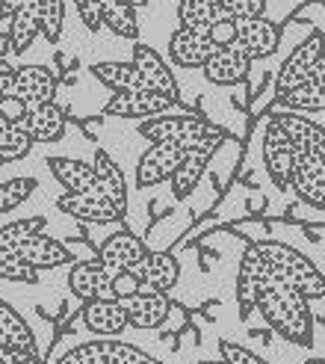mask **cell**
<instances>
[{
    "instance_id": "22",
    "label": "cell",
    "mask_w": 325,
    "mask_h": 364,
    "mask_svg": "<svg viewBox=\"0 0 325 364\" xmlns=\"http://www.w3.org/2000/svg\"><path fill=\"white\" fill-rule=\"evenodd\" d=\"M92 172H95V184H98L101 196L110 198L116 210L124 216V210H128V181H124L121 166L104 149H98L92 157Z\"/></svg>"
},
{
    "instance_id": "10",
    "label": "cell",
    "mask_w": 325,
    "mask_h": 364,
    "mask_svg": "<svg viewBox=\"0 0 325 364\" xmlns=\"http://www.w3.org/2000/svg\"><path fill=\"white\" fill-rule=\"evenodd\" d=\"M225 136L228 134H219V136H213V139H207L202 145H195V149H187L180 166L172 175V196L177 198V202H184V198L198 187V181L204 178V169L210 166V160H213L216 149L225 142Z\"/></svg>"
},
{
    "instance_id": "43",
    "label": "cell",
    "mask_w": 325,
    "mask_h": 364,
    "mask_svg": "<svg viewBox=\"0 0 325 364\" xmlns=\"http://www.w3.org/2000/svg\"><path fill=\"white\" fill-rule=\"evenodd\" d=\"M142 290V282H139V276L133 269H116L113 272V294H116V299H131L133 294H139Z\"/></svg>"
},
{
    "instance_id": "27",
    "label": "cell",
    "mask_w": 325,
    "mask_h": 364,
    "mask_svg": "<svg viewBox=\"0 0 325 364\" xmlns=\"http://www.w3.org/2000/svg\"><path fill=\"white\" fill-rule=\"evenodd\" d=\"M275 110H293V113H325V80H308L293 89L278 92Z\"/></svg>"
},
{
    "instance_id": "26",
    "label": "cell",
    "mask_w": 325,
    "mask_h": 364,
    "mask_svg": "<svg viewBox=\"0 0 325 364\" xmlns=\"http://www.w3.org/2000/svg\"><path fill=\"white\" fill-rule=\"evenodd\" d=\"M48 169L65 187V193H101L95 184L92 163H83L75 157H48Z\"/></svg>"
},
{
    "instance_id": "32",
    "label": "cell",
    "mask_w": 325,
    "mask_h": 364,
    "mask_svg": "<svg viewBox=\"0 0 325 364\" xmlns=\"http://www.w3.org/2000/svg\"><path fill=\"white\" fill-rule=\"evenodd\" d=\"M104 27L110 30L119 39H139V18H136V6L119 4V0H104Z\"/></svg>"
},
{
    "instance_id": "25",
    "label": "cell",
    "mask_w": 325,
    "mask_h": 364,
    "mask_svg": "<svg viewBox=\"0 0 325 364\" xmlns=\"http://www.w3.org/2000/svg\"><path fill=\"white\" fill-rule=\"evenodd\" d=\"M272 119H278L284 124V131L290 134L293 145H302L314 154H319L325 160V127L311 122L308 113H293V110H272Z\"/></svg>"
},
{
    "instance_id": "31",
    "label": "cell",
    "mask_w": 325,
    "mask_h": 364,
    "mask_svg": "<svg viewBox=\"0 0 325 364\" xmlns=\"http://www.w3.org/2000/svg\"><path fill=\"white\" fill-rule=\"evenodd\" d=\"M0 332H4V338H6V343L12 350H21L30 358H35V341H33V332H30L27 320L4 299H0Z\"/></svg>"
},
{
    "instance_id": "5",
    "label": "cell",
    "mask_w": 325,
    "mask_h": 364,
    "mask_svg": "<svg viewBox=\"0 0 325 364\" xmlns=\"http://www.w3.org/2000/svg\"><path fill=\"white\" fill-rule=\"evenodd\" d=\"M275 276V267L269 264L266 255L255 246L248 243L243 261H240V269H237V305H240V317H248L255 311L258 305V296L260 290L266 287V282Z\"/></svg>"
},
{
    "instance_id": "49",
    "label": "cell",
    "mask_w": 325,
    "mask_h": 364,
    "mask_svg": "<svg viewBox=\"0 0 325 364\" xmlns=\"http://www.w3.org/2000/svg\"><path fill=\"white\" fill-rule=\"evenodd\" d=\"M119 4H128V6H136L139 9V6H145L148 0H119Z\"/></svg>"
},
{
    "instance_id": "20",
    "label": "cell",
    "mask_w": 325,
    "mask_h": 364,
    "mask_svg": "<svg viewBox=\"0 0 325 364\" xmlns=\"http://www.w3.org/2000/svg\"><path fill=\"white\" fill-rule=\"evenodd\" d=\"M12 92L21 98L27 107L53 101V95H57V75H53L50 68H45V65H21L15 71Z\"/></svg>"
},
{
    "instance_id": "28",
    "label": "cell",
    "mask_w": 325,
    "mask_h": 364,
    "mask_svg": "<svg viewBox=\"0 0 325 364\" xmlns=\"http://www.w3.org/2000/svg\"><path fill=\"white\" fill-rule=\"evenodd\" d=\"M89 350H92L98 364H160L154 355H148L145 350L133 347V343H124L116 338H98L89 341Z\"/></svg>"
},
{
    "instance_id": "19",
    "label": "cell",
    "mask_w": 325,
    "mask_h": 364,
    "mask_svg": "<svg viewBox=\"0 0 325 364\" xmlns=\"http://www.w3.org/2000/svg\"><path fill=\"white\" fill-rule=\"evenodd\" d=\"M80 317L86 329L101 338H116L128 329V311L121 299H89Z\"/></svg>"
},
{
    "instance_id": "33",
    "label": "cell",
    "mask_w": 325,
    "mask_h": 364,
    "mask_svg": "<svg viewBox=\"0 0 325 364\" xmlns=\"http://www.w3.org/2000/svg\"><path fill=\"white\" fill-rule=\"evenodd\" d=\"M177 18L184 27L207 30L216 18H222V6H219V0H180Z\"/></svg>"
},
{
    "instance_id": "39",
    "label": "cell",
    "mask_w": 325,
    "mask_h": 364,
    "mask_svg": "<svg viewBox=\"0 0 325 364\" xmlns=\"http://www.w3.org/2000/svg\"><path fill=\"white\" fill-rule=\"evenodd\" d=\"M222 15L233 21H246V18H260L266 9V0H219Z\"/></svg>"
},
{
    "instance_id": "36",
    "label": "cell",
    "mask_w": 325,
    "mask_h": 364,
    "mask_svg": "<svg viewBox=\"0 0 325 364\" xmlns=\"http://www.w3.org/2000/svg\"><path fill=\"white\" fill-rule=\"evenodd\" d=\"M35 12H39L45 39L60 42L62 24H65V0H35Z\"/></svg>"
},
{
    "instance_id": "8",
    "label": "cell",
    "mask_w": 325,
    "mask_h": 364,
    "mask_svg": "<svg viewBox=\"0 0 325 364\" xmlns=\"http://www.w3.org/2000/svg\"><path fill=\"white\" fill-rule=\"evenodd\" d=\"M113 272L101 258L98 261H71L68 267V290L77 299H116L113 294Z\"/></svg>"
},
{
    "instance_id": "18",
    "label": "cell",
    "mask_w": 325,
    "mask_h": 364,
    "mask_svg": "<svg viewBox=\"0 0 325 364\" xmlns=\"http://www.w3.org/2000/svg\"><path fill=\"white\" fill-rule=\"evenodd\" d=\"M124 311H128V326L148 332V329H160L169 320L172 302L166 294H157V290H139L131 299H124Z\"/></svg>"
},
{
    "instance_id": "52",
    "label": "cell",
    "mask_w": 325,
    "mask_h": 364,
    "mask_svg": "<svg viewBox=\"0 0 325 364\" xmlns=\"http://www.w3.org/2000/svg\"><path fill=\"white\" fill-rule=\"evenodd\" d=\"M0 347H9V343H6V338H4V332H0Z\"/></svg>"
},
{
    "instance_id": "34",
    "label": "cell",
    "mask_w": 325,
    "mask_h": 364,
    "mask_svg": "<svg viewBox=\"0 0 325 364\" xmlns=\"http://www.w3.org/2000/svg\"><path fill=\"white\" fill-rule=\"evenodd\" d=\"M33 136L27 134L24 124H0V160L12 163V160H21L33 151Z\"/></svg>"
},
{
    "instance_id": "7",
    "label": "cell",
    "mask_w": 325,
    "mask_h": 364,
    "mask_svg": "<svg viewBox=\"0 0 325 364\" xmlns=\"http://www.w3.org/2000/svg\"><path fill=\"white\" fill-rule=\"evenodd\" d=\"M177 104L166 95L154 92V89H128V92H113V98L106 101L104 116L116 119H151L162 113H175Z\"/></svg>"
},
{
    "instance_id": "14",
    "label": "cell",
    "mask_w": 325,
    "mask_h": 364,
    "mask_svg": "<svg viewBox=\"0 0 325 364\" xmlns=\"http://www.w3.org/2000/svg\"><path fill=\"white\" fill-rule=\"evenodd\" d=\"M251 63L255 60H251L240 45H228V48H216L210 53V60L202 65V71L216 86H233V83H243L248 77Z\"/></svg>"
},
{
    "instance_id": "3",
    "label": "cell",
    "mask_w": 325,
    "mask_h": 364,
    "mask_svg": "<svg viewBox=\"0 0 325 364\" xmlns=\"http://www.w3.org/2000/svg\"><path fill=\"white\" fill-rule=\"evenodd\" d=\"M255 246L269 258V264L275 267L278 276L287 284H293L302 296L325 299V276L314 267V261L308 258V255H302L299 249L287 246L281 240H258Z\"/></svg>"
},
{
    "instance_id": "37",
    "label": "cell",
    "mask_w": 325,
    "mask_h": 364,
    "mask_svg": "<svg viewBox=\"0 0 325 364\" xmlns=\"http://www.w3.org/2000/svg\"><path fill=\"white\" fill-rule=\"evenodd\" d=\"M35 178H12V181H4L0 184V216L15 210V208H21L27 198L35 193Z\"/></svg>"
},
{
    "instance_id": "35",
    "label": "cell",
    "mask_w": 325,
    "mask_h": 364,
    "mask_svg": "<svg viewBox=\"0 0 325 364\" xmlns=\"http://www.w3.org/2000/svg\"><path fill=\"white\" fill-rule=\"evenodd\" d=\"M45 231V220L42 216H24V220H15L9 225L0 228V249L4 252H15L24 240H30L33 234Z\"/></svg>"
},
{
    "instance_id": "45",
    "label": "cell",
    "mask_w": 325,
    "mask_h": 364,
    "mask_svg": "<svg viewBox=\"0 0 325 364\" xmlns=\"http://www.w3.org/2000/svg\"><path fill=\"white\" fill-rule=\"evenodd\" d=\"M15 65L9 63V60H4L0 57V95H6V92H12V83H15Z\"/></svg>"
},
{
    "instance_id": "2",
    "label": "cell",
    "mask_w": 325,
    "mask_h": 364,
    "mask_svg": "<svg viewBox=\"0 0 325 364\" xmlns=\"http://www.w3.org/2000/svg\"><path fill=\"white\" fill-rule=\"evenodd\" d=\"M225 134L219 124L207 122L202 113H162L139 122V136L148 142H166L177 145V149H195L213 136Z\"/></svg>"
},
{
    "instance_id": "24",
    "label": "cell",
    "mask_w": 325,
    "mask_h": 364,
    "mask_svg": "<svg viewBox=\"0 0 325 364\" xmlns=\"http://www.w3.org/2000/svg\"><path fill=\"white\" fill-rule=\"evenodd\" d=\"M145 243L131 231H116L110 237H104L98 246V258L110 267V269H131L136 261L145 258Z\"/></svg>"
},
{
    "instance_id": "30",
    "label": "cell",
    "mask_w": 325,
    "mask_h": 364,
    "mask_svg": "<svg viewBox=\"0 0 325 364\" xmlns=\"http://www.w3.org/2000/svg\"><path fill=\"white\" fill-rule=\"evenodd\" d=\"M42 33V21L39 12H35V4L21 9L18 15L9 18V36H6V53H24L30 50V45L35 42V36Z\"/></svg>"
},
{
    "instance_id": "12",
    "label": "cell",
    "mask_w": 325,
    "mask_h": 364,
    "mask_svg": "<svg viewBox=\"0 0 325 364\" xmlns=\"http://www.w3.org/2000/svg\"><path fill=\"white\" fill-rule=\"evenodd\" d=\"M57 208L77 223H92V225H113L121 220V213L110 198L101 193H65L57 198Z\"/></svg>"
},
{
    "instance_id": "41",
    "label": "cell",
    "mask_w": 325,
    "mask_h": 364,
    "mask_svg": "<svg viewBox=\"0 0 325 364\" xmlns=\"http://www.w3.org/2000/svg\"><path fill=\"white\" fill-rule=\"evenodd\" d=\"M207 36H210V42H213L216 48L237 45V21H233V18H228V15L216 18V21L210 24V30H207Z\"/></svg>"
},
{
    "instance_id": "16",
    "label": "cell",
    "mask_w": 325,
    "mask_h": 364,
    "mask_svg": "<svg viewBox=\"0 0 325 364\" xmlns=\"http://www.w3.org/2000/svg\"><path fill=\"white\" fill-rule=\"evenodd\" d=\"M237 45L248 53L251 60H263L272 57L281 45V27L269 18H246V21H237Z\"/></svg>"
},
{
    "instance_id": "4",
    "label": "cell",
    "mask_w": 325,
    "mask_h": 364,
    "mask_svg": "<svg viewBox=\"0 0 325 364\" xmlns=\"http://www.w3.org/2000/svg\"><path fill=\"white\" fill-rule=\"evenodd\" d=\"M293 151L296 145L290 134L284 131V124L278 119L269 116L263 127V145H260V157H263V169L272 178V184L278 190H290V172H293Z\"/></svg>"
},
{
    "instance_id": "44",
    "label": "cell",
    "mask_w": 325,
    "mask_h": 364,
    "mask_svg": "<svg viewBox=\"0 0 325 364\" xmlns=\"http://www.w3.org/2000/svg\"><path fill=\"white\" fill-rule=\"evenodd\" d=\"M30 113V107L18 98L15 92H6V95H0V119L9 122V124H21Z\"/></svg>"
},
{
    "instance_id": "6",
    "label": "cell",
    "mask_w": 325,
    "mask_h": 364,
    "mask_svg": "<svg viewBox=\"0 0 325 364\" xmlns=\"http://www.w3.org/2000/svg\"><path fill=\"white\" fill-rule=\"evenodd\" d=\"M290 190L314 208H325V160L308 149L296 145L293 151V172Z\"/></svg>"
},
{
    "instance_id": "51",
    "label": "cell",
    "mask_w": 325,
    "mask_h": 364,
    "mask_svg": "<svg viewBox=\"0 0 325 364\" xmlns=\"http://www.w3.org/2000/svg\"><path fill=\"white\" fill-rule=\"evenodd\" d=\"M195 364H225V361L219 358V361H195Z\"/></svg>"
},
{
    "instance_id": "50",
    "label": "cell",
    "mask_w": 325,
    "mask_h": 364,
    "mask_svg": "<svg viewBox=\"0 0 325 364\" xmlns=\"http://www.w3.org/2000/svg\"><path fill=\"white\" fill-rule=\"evenodd\" d=\"M304 364H325V358H308Z\"/></svg>"
},
{
    "instance_id": "38",
    "label": "cell",
    "mask_w": 325,
    "mask_h": 364,
    "mask_svg": "<svg viewBox=\"0 0 325 364\" xmlns=\"http://www.w3.org/2000/svg\"><path fill=\"white\" fill-rule=\"evenodd\" d=\"M35 272H39V269H33L18 252H4V249H0V279H4V282L33 284Z\"/></svg>"
},
{
    "instance_id": "46",
    "label": "cell",
    "mask_w": 325,
    "mask_h": 364,
    "mask_svg": "<svg viewBox=\"0 0 325 364\" xmlns=\"http://www.w3.org/2000/svg\"><path fill=\"white\" fill-rule=\"evenodd\" d=\"M33 4H35V0H0V21H6V18L18 15L21 9L33 6Z\"/></svg>"
},
{
    "instance_id": "21",
    "label": "cell",
    "mask_w": 325,
    "mask_h": 364,
    "mask_svg": "<svg viewBox=\"0 0 325 364\" xmlns=\"http://www.w3.org/2000/svg\"><path fill=\"white\" fill-rule=\"evenodd\" d=\"M21 124L27 127V134L33 136L35 145L60 142L65 136V110L57 101L35 104V107H30V113H27V119Z\"/></svg>"
},
{
    "instance_id": "1",
    "label": "cell",
    "mask_w": 325,
    "mask_h": 364,
    "mask_svg": "<svg viewBox=\"0 0 325 364\" xmlns=\"http://www.w3.org/2000/svg\"><path fill=\"white\" fill-rule=\"evenodd\" d=\"M255 311L269 323V329L281 335L296 347H311L314 343V311L308 296H302L293 284H287L278 272L260 290Z\"/></svg>"
},
{
    "instance_id": "48",
    "label": "cell",
    "mask_w": 325,
    "mask_h": 364,
    "mask_svg": "<svg viewBox=\"0 0 325 364\" xmlns=\"http://www.w3.org/2000/svg\"><path fill=\"white\" fill-rule=\"evenodd\" d=\"M308 80H325V50H322V57L314 63V68H311ZM308 80H304V83H308Z\"/></svg>"
},
{
    "instance_id": "15",
    "label": "cell",
    "mask_w": 325,
    "mask_h": 364,
    "mask_svg": "<svg viewBox=\"0 0 325 364\" xmlns=\"http://www.w3.org/2000/svg\"><path fill=\"white\" fill-rule=\"evenodd\" d=\"M131 63L139 68V75L145 77V86H148V89H154V92L172 98L175 104H180V89H177V83H175L172 68H169V63L162 60L151 45L136 42V45H133V60H131Z\"/></svg>"
},
{
    "instance_id": "13",
    "label": "cell",
    "mask_w": 325,
    "mask_h": 364,
    "mask_svg": "<svg viewBox=\"0 0 325 364\" xmlns=\"http://www.w3.org/2000/svg\"><path fill=\"white\" fill-rule=\"evenodd\" d=\"M207 30H195V27L180 24L172 33V39H169V60L175 65H180V68H202L210 60V53L216 50Z\"/></svg>"
},
{
    "instance_id": "23",
    "label": "cell",
    "mask_w": 325,
    "mask_h": 364,
    "mask_svg": "<svg viewBox=\"0 0 325 364\" xmlns=\"http://www.w3.org/2000/svg\"><path fill=\"white\" fill-rule=\"evenodd\" d=\"M15 252L21 255L33 269H57V267H68L71 264V249L65 243H60V240L48 237L45 231L33 234V237L24 240Z\"/></svg>"
},
{
    "instance_id": "17",
    "label": "cell",
    "mask_w": 325,
    "mask_h": 364,
    "mask_svg": "<svg viewBox=\"0 0 325 364\" xmlns=\"http://www.w3.org/2000/svg\"><path fill=\"white\" fill-rule=\"evenodd\" d=\"M131 269L139 276L142 290H157V294H169L180 279V264L172 252H145V258Z\"/></svg>"
},
{
    "instance_id": "42",
    "label": "cell",
    "mask_w": 325,
    "mask_h": 364,
    "mask_svg": "<svg viewBox=\"0 0 325 364\" xmlns=\"http://www.w3.org/2000/svg\"><path fill=\"white\" fill-rule=\"evenodd\" d=\"M75 9L86 30H101L104 27V0H75Z\"/></svg>"
},
{
    "instance_id": "40",
    "label": "cell",
    "mask_w": 325,
    "mask_h": 364,
    "mask_svg": "<svg viewBox=\"0 0 325 364\" xmlns=\"http://www.w3.org/2000/svg\"><path fill=\"white\" fill-rule=\"evenodd\" d=\"M219 355H222L225 364H269V361L260 358L258 353H251V350L240 347V343H233V341H228V338L219 341Z\"/></svg>"
},
{
    "instance_id": "29",
    "label": "cell",
    "mask_w": 325,
    "mask_h": 364,
    "mask_svg": "<svg viewBox=\"0 0 325 364\" xmlns=\"http://www.w3.org/2000/svg\"><path fill=\"white\" fill-rule=\"evenodd\" d=\"M92 77L104 83L110 92H128V89H148L145 77L139 75L133 63H95Z\"/></svg>"
},
{
    "instance_id": "9",
    "label": "cell",
    "mask_w": 325,
    "mask_h": 364,
    "mask_svg": "<svg viewBox=\"0 0 325 364\" xmlns=\"http://www.w3.org/2000/svg\"><path fill=\"white\" fill-rule=\"evenodd\" d=\"M184 154H187V149H177V145L151 142L136 163V187L148 190V187L162 184V181H172V175L180 166Z\"/></svg>"
},
{
    "instance_id": "11",
    "label": "cell",
    "mask_w": 325,
    "mask_h": 364,
    "mask_svg": "<svg viewBox=\"0 0 325 364\" xmlns=\"http://www.w3.org/2000/svg\"><path fill=\"white\" fill-rule=\"evenodd\" d=\"M322 50H325V36L319 30L311 33L302 45H296V50H290V57L284 60V65L278 68V75H275V95L284 92V89H293V86L308 80L314 63L322 57Z\"/></svg>"
},
{
    "instance_id": "47",
    "label": "cell",
    "mask_w": 325,
    "mask_h": 364,
    "mask_svg": "<svg viewBox=\"0 0 325 364\" xmlns=\"http://www.w3.org/2000/svg\"><path fill=\"white\" fill-rule=\"evenodd\" d=\"M27 361H33L27 353L12 350V347H0V364H27Z\"/></svg>"
},
{
    "instance_id": "53",
    "label": "cell",
    "mask_w": 325,
    "mask_h": 364,
    "mask_svg": "<svg viewBox=\"0 0 325 364\" xmlns=\"http://www.w3.org/2000/svg\"><path fill=\"white\" fill-rule=\"evenodd\" d=\"M0 124H6V122H4V119H0Z\"/></svg>"
}]
</instances>
